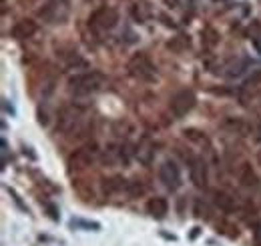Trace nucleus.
<instances>
[{
  "label": "nucleus",
  "mask_w": 261,
  "mask_h": 246,
  "mask_svg": "<svg viewBox=\"0 0 261 246\" xmlns=\"http://www.w3.org/2000/svg\"><path fill=\"white\" fill-rule=\"evenodd\" d=\"M165 2H167V4H169V6H173V8H175V6H177V4H179V0H165Z\"/></svg>",
  "instance_id": "nucleus-28"
},
{
  "label": "nucleus",
  "mask_w": 261,
  "mask_h": 246,
  "mask_svg": "<svg viewBox=\"0 0 261 246\" xmlns=\"http://www.w3.org/2000/svg\"><path fill=\"white\" fill-rule=\"evenodd\" d=\"M70 226H85V228H95V230L100 228L98 222H87V220H70Z\"/></svg>",
  "instance_id": "nucleus-24"
},
{
  "label": "nucleus",
  "mask_w": 261,
  "mask_h": 246,
  "mask_svg": "<svg viewBox=\"0 0 261 246\" xmlns=\"http://www.w3.org/2000/svg\"><path fill=\"white\" fill-rule=\"evenodd\" d=\"M193 212H195L197 218H205V220H209V218H211V210H209L207 202H203L201 198L195 200V208H193Z\"/></svg>",
  "instance_id": "nucleus-18"
},
{
  "label": "nucleus",
  "mask_w": 261,
  "mask_h": 246,
  "mask_svg": "<svg viewBox=\"0 0 261 246\" xmlns=\"http://www.w3.org/2000/svg\"><path fill=\"white\" fill-rule=\"evenodd\" d=\"M213 202H215V206L219 208V210H223V212H235L237 210V200L225 192V190H217V192H213Z\"/></svg>",
  "instance_id": "nucleus-12"
},
{
  "label": "nucleus",
  "mask_w": 261,
  "mask_h": 246,
  "mask_svg": "<svg viewBox=\"0 0 261 246\" xmlns=\"http://www.w3.org/2000/svg\"><path fill=\"white\" fill-rule=\"evenodd\" d=\"M195 102H197L195 93L191 88H183V90H179V93L171 98L169 108H171V112H173L175 118H183V116H187L193 110Z\"/></svg>",
  "instance_id": "nucleus-4"
},
{
  "label": "nucleus",
  "mask_w": 261,
  "mask_h": 246,
  "mask_svg": "<svg viewBox=\"0 0 261 246\" xmlns=\"http://www.w3.org/2000/svg\"><path fill=\"white\" fill-rule=\"evenodd\" d=\"M105 74L97 72V70H89V72H83V74H74L70 76L68 80V90L76 96H87V94H93L102 88L105 84Z\"/></svg>",
  "instance_id": "nucleus-1"
},
{
  "label": "nucleus",
  "mask_w": 261,
  "mask_h": 246,
  "mask_svg": "<svg viewBox=\"0 0 261 246\" xmlns=\"http://www.w3.org/2000/svg\"><path fill=\"white\" fill-rule=\"evenodd\" d=\"M68 14H70V8H68L66 0H48L38 10V16L48 24H63V22H66Z\"/></svg>",
  "instance_id": "nucleus-2"
},
{
  "label": "nucleus",
  "mask_w": 261,
  "mask_h": 246,
  "mask_svg": "<svg viewBox=\"0 0 261 246\" xmlns=\"http://www.w3.org/2000/svg\"><path fill=\"white\" fill-rule=\"evenodd\" d=\"M83 124V112L74 106H68V108H63L61 114H59V130L65 132V134H72L81 128Z\"/></svg>",
  "instance_id": "nucleus-7"
},
{
  "label": "nucleus",
  "mask_w": 261,
  "mask_h": 246,
  "mask_svg": "<svg viewBox=\"0 0 261 246\" xmlns=\"http://www.w3.org/2000/svg\"><path fill=\"white\" fill-rule=\"evenodd\" d=\"M217 228H219L223 234H227L229 238H235V236L239 234L237 226H233V224H229V222H219V224H217Z\"/></svg>",
  "instance_id": "nucleus-20"
},
{
  "label": "nucleus",
  "mask_w": 261,
  "mask_h": 246,
  "mask_svg": "<svg viewBox=\"0 0 261 246\" xmlns=\"http://www.w3.org/2000/svg\"><path fill=\"white\" fill-rule=\"evenodd\" d=\"M127 190H129L130 196H141V194L145 192V186L141 184L139 180H133V182H129V184H127Z\"/></svg>",
  "instance_id": "nucleus-22"
},
{
  "label": "nucleus",
  "mask_w": 261,
  "mask_h": 246,
  "mask_svg": "<svg viewBox=\"0 0 261 246\" xmlns=\"http://www.w3.org/2000/svg\"><path fill=\"white\" fill-rule=\"evenodd\" d=\"M255 246H261V222L255 226Z\"/></svg>",
  "instance_id": "nucleus-25"
},
{
  "label": "nucleus",
  "mask_w": 261,
  "mask_h": 246,
  "mask_svg": "<svg viewBox=\"0 0 261 246\" xmlns=\"http://www.w3.org/2000/svg\"><path fill=\"white\" fill-rule=\"evenodd\" d=\"M117 22H119V12L115 8H111V6H100L89 18L91 28L97 32L113 30L117 26Z\"/></svg>",
  "instance_id": "nucleus-3"
},
{
  "label": "nucleus",
  "mask_w": 261,
  "mask_h": 246,
  "mask_svg": "<svg viewBox=\"0 0 261 246\" xmlns=\"http://www.w3.org/2000/svg\"><path fill=\"white\" fill-rule=\"evenodd\" d=\"M183 134H185L189 140H195V142H199V144H203V142L207 140V138H205V134H203V132H199V130H195V128H187Z\"/></svg>",
  "instance_id": "nucleus-21"
},
{
  "label": "nucleus",
  "mask_w": 261,
  "mask_h": 246,
  "mask_svg": "<svg viewBox=\"0 0 261 246\" xmlns=\"http://www.w3.org/2000/svg\"><path fill=\"white\" fill-rule=\"evenodd\" d=\"M257 140H261V124L257 126Z\"/></svg>",
  "instance_id": "nucleus-29"
},
{
  "label": "nucleus",
  "mask_w": 261,
  "mask_h": 246,
  "mask_svg": "<svg viewBox=\"0 0 261 246\" xmlns=\"http://www.w3.org/2000/svg\"><path fill=\"white\" fill-rule=\"evenodd\" d=\"M127 70L133 78H139V80H153L155 78V66L153 62L149 60L145 54H135L127 64Z\"/></svg>",
  "instance_id": "nucleus-5"
},
{
  "label": "nucleus",
  "mask_w": 261,
  "mask_h": 246,
  "mask_svg": "<svg viewBox=\"0 0 261 246\" xmlns=\"http://www.w3.org/2000/svg\"><path fill=\"white\" fill-rule=\"evenodd\" d=\"M201 36H203V42H205L209 48H213V46L219 42V34L213 30V28H205V30L201 32Z\"/></svg>",
  "instance_id": "nucleus-19"
},
{
  "label": "nucleus",
  "mask_w": 261,
  "mask_h": 246,
  "mask_svg": "<svg viewBox=\"0 0 261 246\" xmlns=\"http://www.w3.org/2000/svg\"><path fill=\"white\" fill-rule=\"evenodd\" d=\"M119 160L127 166L130 162V148H129V144H123L121 148H119Z\"/></svg>",
  "instance_id": "nucleus-23"
},
{
  "label": "nucleus",
  "mask_w": 261,
  "mask_h": 246,
  "mask_svg": "<svg viewBox=\"0 0 261 246\" xmlns=\"http://www.w3.org/2000/svg\"><path fill=\"white\" fill-rule=\"evenodd\" d=\"M189 172H191V180H193V184H195L197 188H205V186H207L209 174H207V164H205V160H201V158L191 160Z\"/></svg>",
  "instance_id": "nucleus-9"
},
{
  "label": "nucleus",
  "mask_w": 261,
  "mask_h": 246,
  "mask_svg": "<svg viewBox=\"0 0 261 246\" xmlns=\"http://www.w3.org/2000/svg\"><path fill=\"white\" fill-rule=\"evenodd\" d=\"M127 184H129V182H127L123 176H113V178L105 180V190H107V192H117V190L127 188Z\"/></svg>",
  "instance_id": "nucleus-17"
},
{
  "label": "nucleus",
  "mask_w": 261,
  "mask_h": 246,
  "mask_svg": "<svg viewBox=\"0 0 261 246\" xmlns=\"http://www.w3.org/2000/svg\"><path fill=\"white\" fill-rule=\"evenodd\" d=\"M239 182L243 186H251V188L259 184V178H257V174L253 172V168L249 164H243L239 168Z\"/></svg>",
  "instance_id": "nucleus-15"
},
{
  "label": "nucleus",
  "mask_w": 261,
  "mask_h": 246,
  "mask_svg": "<svg viewBox=\"0 0 261 246\" xmlns=\"http://www.w3.org/2000/svg\"><path fill=\"white\" fill-rule=\"evenodd\" d=\"M159 178L169 190H177L181 186V170L173 160H165L159 166Z\"/></svg>",
  "instance_id": "nucleus-8"
},
{
  "label": "nucleus",
  "mask_w": 261,
  "mask_h": 246,
  "mask_svg": "<svg viewBox=\"0 0 261 246\" xmlns=\"http://www.w3.org/2000/svg\"><path fill=\"white\" fill-rule=\"evenodd\" d=\"M223 126L229 128L231 132H235V134H247L251 130V126L245 122V120H241V118H227L223 122Z\"/></svg>",
  "instance_id": "nucleus-16"
},
{
  "label": "nucleus",
  "mask_w": 261,
  "mask_h": 246,
  "mask_svg": "<svg viewBox=\"0 0 261 246\" xmlns=\"http://www.w3.org/2000/svg\"><path fill=\"white\" fill-rule=\"evenodd\" d=\"M147 212L153 216V218H157V220H161L167 216L169 212V202L161 198V196H155V198H151L149 202H147Z\"/></svg>",
  "instance_id": "nucleus-14"
},
{
  "label": "nucleus",
  "mask_w": 261,
  "mask_h": 246,
  "mask_svg": "<svg viewBox=\"0 0 261 246\" xmlns=\"http://www.w3.org/2000/svg\"><path fill=\"white\" fill-rule=\"evenodd\" d=\"M97 154V144H89V146H83V148H79V150H74V152L70 154L66 164H68L70 170H85V168H89L95 162Z\"/></svg>",
  "instance_id": "nucleus-6"
},
{
  "label": "nucleus",
  "mask_w": 261,
  "mask_h": 246,
  "mask_svg": "<svg viewBox=\"0 0 261 246\" xmlns=\"http://www.w3.org/2000/svg\"><path fill=\"white\" fill-rule=\"evenodd\" d=\"M153 156H155V144L151 142V138H143V140L137 144V148H135V158H137L141 164L149 166V164L153 162Z\"/></svg>",
  "instance_id": "nucleus-11"
},
{
  "label": "nucleus",
  "mask_w": 261,
  "mask_h": 246,
  "mask_svg": "<svg viewBox=\"0 0 261 246\" xmlns=\"http://www.w3.org/2000/svg\"><path fill=\"white\" fill-rule=\"evenodd\" d=\"M34 32H36V22L31 20V18H22V20H18L16 24H14V28H12V38H16V40H27V38H31Z\"/></svg>",
  "instance_id": "nucleus-13"
},
{
  "label": "nucleus",
  "mask_w": 261,
  "mask_h": 246,
  "mask_svg": "<svg viewBox=\"0 0 261 246\" xmlns=\"http://www.w3.org/2000/svg\"><path fill=\"white\" fill-rule=\"evenodd\" d=\"M130 16H133V20L139 22V24L151 20V16H153V6H151V2H149V0H135L133 6H130Z\"/></svg>",
  "instance_id": "nucleus-10"
},
{
  "label": "nucleus",
  "mask_w": 261,
  "mask_h": 246,
  "mask_svg": "<svg viewBox=\"0 0 261 246\" xmlns=\"http://www.w3.org/2000/svg\"><path fill=\"white\" fill-rule=\"evenodd\" d=\"M253 46L257 48V52L261 54V38H255V40H253Z\"/></svg>",
  "instance_id": "nucleus-26"
},
{
  "label": "nucleus",
  "mask_w": 261,
  "mask_h": 246,
  "mask_svg": "<svg viewBox=\"0 0 261 246\" xmlns=\"http://www.w3.org/2000/svg\"><path fill=\"white\" fill-rule=\"evenodd\" d=\"M4 110H6V112H10V114H14L12 106H8V100H4Z\"/></svg>",
  "instance_id": "nucleus-27"
}]
</instances>
